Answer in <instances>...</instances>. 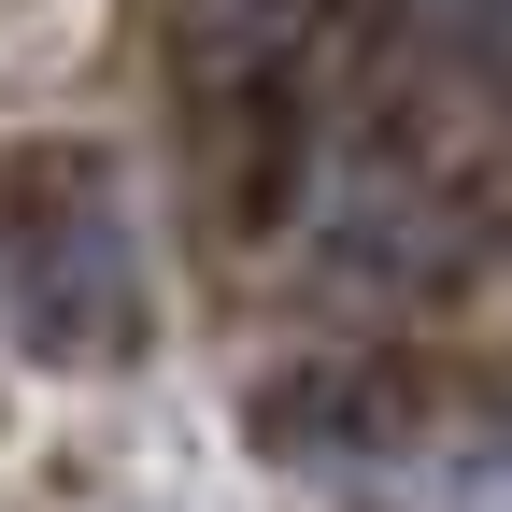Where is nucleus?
Listing matches in <instances>:
<instances>
[{"label": "nucleus", "instance_id": "obj_1", "mask_svg": "<svg viewBox=\"0 0 512 512\" xmlns=\"http://www.w3.org/2000/svg\"><path fill=\"white\" fill-rule=\"evenodd\" d=\"M0 328L43 370H114L143 342V228L86 143H0Z\"/></svg>", "mask_w": 512, "mask_h": 512}]
</instances>
